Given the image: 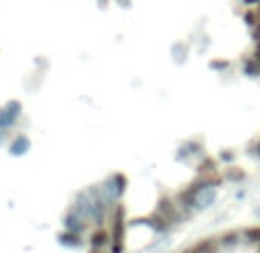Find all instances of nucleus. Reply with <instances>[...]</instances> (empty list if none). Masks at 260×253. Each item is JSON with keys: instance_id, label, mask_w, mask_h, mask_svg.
I'll return each mask as SVG.
<instances>
[{"instance_id": "nucleus-1", "label": "nucleus", "mask_w": 260, "mask_h": 253, "mask_svg": "<svg viewBox=\"0 0 260 253\" xmlns=\"http://www.w3.org/2000/svg\"><path fill=\"white\" fill-rule=\"evenodd\" d=\"M205 182H203V177L196 175V180L189 182L187 186H182L180 191L175 194V200L177 205H180L184 212H187L189 216H193V212H196V203H198V196L203 194V189H205Z\"/></svg>"}, {"instance_id": "nucleus-2", "label": "nucleus", "mask_w": 260, "mask_h": 253, "mask_svg": "<svg viewBox=\"0 0 260 253\" xmlns=\"http://www.w3.org/2000/svg\"><path fill=\"white\" fill-rule=\"evenodd\" d=\"M88 246L90 248H108L111 246V230L108 226H94L88 233Z\"/></svg>"}, {"instance_id": "nucleus-3", "label": "nucleus", "mask_w": 260, "mask_h": 253, "mask_svg": "<svg viewBox=\"0 0 260 253\" xmlns=\"http://www.w3.org/2000/svg\"><path fill=\"white\" fill-rule=\"evenodd\" d=\"M62 224H64V230H74V233H83V230H88V219L85 216H81L76 209H69L67 214H64V219H62Z\"/></svg>"}, {"instance_id": "nucleus-4", "label": "nucleus", "mask_w": 260, "mask_h": 253, "mask_svg": "<svg viewBox=\"0 0 260 253\" xmlns=\"http://www.w3.org/2000/svg\"><path fill=\"white\" fill-rule=\"evenodd\" d=\"M221 171V164H219V156H210V154H203L196 164V175H212V173Z\"/></svg>"}, {"instance_id": "nucleus-5", "label": "nucleus", "mask_w": 260, "mask_h": 253, "mask_svg": "<svg viewBox=\"0 0 260 253\" xmlns=\"http://www.w3.org/2000/svg\"><path fill=\"white\" fill-rule=\"evenodd\" d=\"M193 253H221V239H219V235L216 237H203V239H198L193 246H189Z\"/></svg>"}, {"instance_id": "nucleus-6", "label": "nucleus", "mask_w": 260, "mask_h": 253, "mask_svg": "<svg viewBox=\"0 0 260 253\" xmlns=\"http://www.w3.org/2000/svg\"><path fill=\"white\" fill-rule=\"evenodd\" d=\"M221 173H223L226 182H231V184H240V182H246V177H249V173H246L242 166H235V164L221 166Z\"/></svg>"}, {"instance_id": "nucleus-7", "label": "nucleus", "mask_w": 260, "mask_h": 253, "mask_svg": "<svg viewBox=\"0 0 260 253\" xmlns=\"http://www.w3.org/2000/svg\"><path fill=\"white\" fill-rule=\"evenodd\" d=\"M58 242L67 248H81L83 244H88V242H83V235L74 233V230H62V233L58 235Z\"/></svg>"}, {"instance_id": "nucleus-8", "label": "nucleus", "mask_w": 260, "mask_h": 253, "mask_svg": "<svg viewBox=\"0 0 260 253\" xmlns=\"http://www.w3.org/2000/svg\"><path fill=\"white\" fill-rule=\"evenodd\" d=\"M219 239H221V246L223 248H235V246H240V242H242V230L240 228L223 230V233L219 235Z\"/></svg>"}, {"instance_id": "nucleus-9", "label": "nucleus", "mask_w": 260, "mask_h": 253, "mask_svg": "<svg viewBox=\"0 0 260 253\" xmlns=\"http://www.w3.org/2000/svg\"><path fill=\"white\" fill-rule=\"evenodd\" d=\"M242 242L246 244V246H258L260 244V226H246V228H242Z\"/></svg>"}, {"instance_id": "nucleus-10", "label": "nucleus", "mask_w": 260, "mask_h": 253, "mask_svg": "<svg viewBox=\"0 0 260 253\" xmlns=\"http://www.w3.org/2000/svg\"><path fill=\"white\" fill-rule=\"evenodd\" d=\"M214 200H216V189H214V186H205V189H203V194L198 196L196 209H207V207H212V205H214Z\"/></svg>"}, {"instance_id": "nucleus-11", "label": "nucleus", "mask_w": 260, "mask_h": 253, "mask_svg": "<svg viewBox=\"0 0 260 253\" xmlns=\"http://www.w3.org/2000/svg\"><path fill=\"white\" fill-rule=\"evenodd\" d=\"M242 67H244V74H246V76H251V78L260 76V65H258V60H255L253 55H249V58L242 62Z\"/></svg>"}, {"instance_id": "nucleus-12", "label": "nucleus", "mask_w": 260, "mask_h": 253, "mask_svg": "<svg viewBox=\"0 0 260 253\" xmlns=\"http://www.w3.org/2000/svg\"><path fill=\"white\" fill-rule=\"evenodd\" d=\"M246 152H249L253 159H258L260 161V138H255V141H251L249 143V147H246Z\"/></svg>"}, {"instance_id": "nucleus-13", "label": "nucleus", "mask_w": 260, "mask_h": 253, "mask_svg": "<svg viewBox=\"0 0 260 253\" xmlns=\"http://www.w3.org/2000/svg\"><path fill=\"white\" fill-rule=\"evenodd\" d=\"M233 159H235V152L233 150H226V152H219V161L221 164H233Z\"/></svg>"}, {"instance_id": "nucleus-14", "label": "nucleus", "mask_w": 260, "mask_h": 253, "mask_svg": "<svg viewBox=\"0 0 260 253\" xmlns=\"http://www.w3.org/2000/svg\"><path fill=\"white\" fill-rule=\"evenodd\" d=\"M210 67L212 69H228V67H231V62H226V60H212Z\"/></svg>"}, {"instance_id": "nucleus-15", "label": "nucleus", "mask_w": 260, "mask_h": 253, "mask_svg": "<svg viewBox=\"0 0 260 253\" xmlns=\"http://www.w3.org/2000/svg\"><path fill=\"white\" fill-rule=\"evenodd\" d=\"M253 10V14H255V25H260V3L255 7H251Z\"/></svg>"}, {"instance_id": "nucleus-16", "label": "nucleus", "mask_w": 260, "mask_h": 253, "mask_svg": "<svg viewBox=\"0 0 260 253\" xmlns=\"http://www.w3.org/2000/svg\"><path fill=\"white\" fill-rule=\"evenodd\" d=\"M242 3H244L246 7H255V5H258V3H260V0H242Z\"/></svg>"}, {"instance_id": "nucleus-17", "label": "nucleus", "mask_w": 260, "mask_h": 253, "mask_svg": "<svg viewBox=\"0 0 260 253\" xmlns=\"http://www.w3.org/2000/svg\"><path fill=\"white\" fill-rule=\"evenodd\" d=\"M88 253H111V248H90Z\"/></svg>"}, {"instance_id": "nucleus-18", "label": "nucleus", "mask_w": 260, "mask_h": 253, "mask_svg": "<svg viewBox=\"0 0 260 253\" xmlns=\"http://www.w3.org/2000/svg\"><path fill=\"white\" fill-rule=\"evenodd\" d=\"M253 39H255V42H260V25H255V28H253Z\"/></svg>"}, {"instance_id": "nucleus-19", "label": "nucleus", "mask_w": 260, "mask_h": 253, "mask_svg": "<svg viewBox=\"0 0 260 253\" xmlns=\"http://www.w3.org/2000/svg\"><path fill=\"white\" fill-rule=\"evenodd\" d=\"M182 253H193V251H191V248H184V251H182Z\"/></svg>"}, {"instance_id": "nucleus-20", "label": "nucleus", "mask_w": 260, "mask_h": 253, "mask_svg": "<svg viewBox=\"0 0 260 253\" xmlns=\"http://www.w3.org/2000/svg\"><path fill=\"white\" fill-rule=\"evenodd\" d=\"M255 253H260V244H258V246H255Z\"/></svg>"}]
</instances>
